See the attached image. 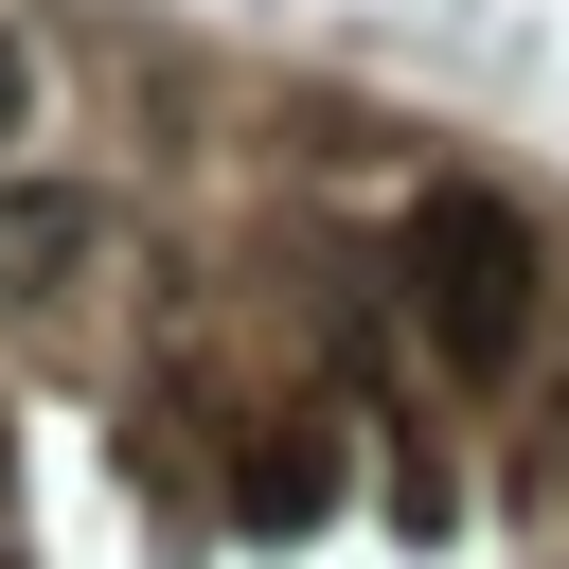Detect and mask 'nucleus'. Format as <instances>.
I'll return each instance as SVG.
<instances>
[{
  "label": "nucleus",
  "instance_id": "f257e3e1",
  "mask_svg": "<svg viewBox=\"0 0 569 569\" xmlns=\"http://www.w3.org/2000/svg\"><path fill=\"white\" fill-rule=\"evenodd\" d=\"M533 213L516 196H480V178H445L427 213H409V320H427V356L445 373H516L533 356Z\"/></svg>",
  "mask_w": 569,
  "mask_h": 569
},
{
  "label": "nucleus",
  "instance_id": "f03ea898",
  "mask_svg": "<svg viewBox=\"0 0 569 569\" xmlns=\"http://www.w3.org/2000/svg\"><path fill=\"white\" fill-rule=\"evenodd\" d=\"M89 249H107V196H71V178H0V302H53Z\"/></svg>",
  "mask_w": 569,
  "mask_h": 569
},
{
  "label": "nucleus",
  "instance_id": "7ed1b4c3",
  "mask_svg": "<svg viewBox=\"0 0 569 569\" xmlns=\"http://www.w3.org/2000/svg\"><path fill=\"white\" fill-rule=\"evenodd\" d=\"M231 516H249V533H320V516H338V445H320V427L231 445Z\"/></svg>",
  "mask_w": 569,
  "mask_h": 569
},
{
  "label": "nucleus",
  "instance_id": "20e7f679",
  "mask_svg": "<svg viewBox=\"0 0 569 569\" xmlns=\"http://www.w3.org/2000/svg\"><path fill=\"white\" fill-rule=\"evenodd\" d=\"M18 124H36V53L0 36V160H18Z\"/></svg>",
  "mask_w": 569,
  "mask_h": 569
}]
</instances>
